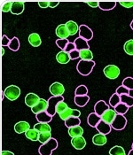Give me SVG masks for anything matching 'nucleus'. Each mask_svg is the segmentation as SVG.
Wrapping results in <instances>:
<instances>
[{
  "mask_svg": "<svg viewBox=\"0 0 133 155\" xmlns=\"http://www.w3.org/2000/svg\"><path fill=\"white\" fill-rule=\"evenodd\" d=\"M95 62L93 60H80L77 63L76 66V69L78 73L84 76H87L89 75L91 72L93 68L95 67Z\"/></svg>",
  "mask_w": 133,
  "mask_h": 155,
  "instance_id": "nucleus-1",
  "label": "nucleus"
},
{
  "mask_svg": "<svg viewBox=\"0 0 133 155\" xmlns=\"http://www.w3.org/2000/svg\"><path fill=\"white\" fill-rule=\"evenodd\" d=\"M58 147V142L55 138H52L47 143H43L38 148V153L40 155H52V152Z\"/></svg>",
  "mask_w": 133,
  "mask_h": 155,
  "instance_id": "nucleus-2",
  "label": "nucleus"
},
{
  "mask_svg": "<svg viewBox=\"0 0 133 155\" xmlns=\"http://www.w3.org/2000/svg\"><path fill=\"white\" fill-rule=\"evenodd\" d=\"M4 93L7 99L11 101H14L21 96V89L18 86L12 84L5 88Z\"/></svg>",
  "mask_w": 133,
  "mask_h": 155,
  "instance_id": "nucleus-3",
  "label": "nucleus"
},
{
  "mask_svg": "<svg viewBox=\"0 0 133 155\" xmlns=\"http://www.w3.org/2000/svg\"><path fill=\"white\" fill-rule=\"evenodd\" d=\"M61 101H64L63 96H59V97L52 96L48 99V109L46 112L52 117L56 114V107H57L58 103Z\"/></svg>",
  "mask_w": 133,
  "mask_h": 155,
  "instance_id": "nucleus-4",
  "label": "nucleus"
},
{
  "mask_svg": "<svg viewBox=\"0 0 133 155\" xmlns=\"http://www.w3.org/2000/svg\"><path fill=\"white\" fill-rule=\"evenodd\" d=\"M104 74L107 78L114 80L120 75V68L115 65H108L104 68Z\"/></svg>",
  "mask_w": 133,
  "mask_h": 155,
  "instance_id": "nucleus-5",
  "label": "nucleus"
},
{
  "mask_svg": "<svg viewBox=\"0 0 133 155\" xmlns=\"http://www.w3.org/2000/svg\"><path fill=\"white\" fill-rule=\"evenodd\" d=\"M126 125H127V119L125 118V116L118 114L115 119L114 120L113 123L111 124L112 128L115 130H122L126 127Z\"/></svg>",
  "mask_w": 133,
  "mask_h": 155,
  "instance_id": "nucleus-6",
  "label": "nucleus"
},
{
  "mask_svg": "<svg viewBox=\"0 0 133 155\" xmlns=\"http://www.w3.org/2000/svg\"><path fill=\"white\" fill-rule=\"evenodd\" d=\"M80 115H81V112L79 110L72 109V108L70 107H68L63 113H61V114H59L60 118L61 120H63L64 121L68 119V118H70V117H77V118H79Z\"/></svg>",
  "mask_w": 133,
  "mask_h": 155,
  "instance_id": "nucleus-7",
  "label": "nucleus"
},
{
  "mask_svg": "<svg viewBox=\"0 0 133 155\" xmlns=\"http://www.w3.org/2000/svg\"><path fill=\"white\" fill-rule=\"evenodd\" d=\"M49 91L51 92V94L54 97H59L62 96L63 93L65 92V87L64 85L59 82H55L52 84L49 88Z\"/></svg>",
  "mask_w": 133,
  "mask_h": 155,
  "instance_id": "nucleus-8",
  "label": "nucleus"
},
{
  "mask_svg": "<svg viewBox=\"0 0 133 155\" xmlns=\"http://www.w3.org/2000/svg\"><path fill=\"white\" fill-rule=\"evenodd\" d=\"M79 36L89 42L93 38V32L87 25H81L79 27Z\"/></svg>",
  "mask_w": 133,
  "mask_h": 155,
  "instance_id": "nucleus-9",
  "label": "nucleus"
},
{
  "mask_svg": "<svg viewBox=\"0 0 133 155\" xmlns=\"http://www.w3.org/2000/svg\"><path fill=\"white\" fill-rule=\"evenodd\" d=\"M47 109H48V100L41 98L36 106L34 107L31 108V111H32L33 114H35L36 115V114H38L40 113L47 111Z\"/></svg>",
  "mask_w": 133,
  "mask_h": 155,
  "instance_id": "nucleus-10",
  "label": "nucleus"
},
{
  "mask_svg": "<svg viewBox=\"0 0 133 155\" xmlns=\"http://www.w3.org/2000/svg\"><path fill=\"white\" fill-rule=\"evenodd\" d=\"M110 108V106H108L104 100H99L94 106V113H96L98 115H99L100 117L104 114V113L108 110Z\"/></svg>",
  "mask_w": 133,
  "mask_h": 155,
  "instance_id": "nucleus-11",
  "label": "nucleus"
},
{
  "mask_svg": "<svg viewBox=\"0 0 133 155\" xmlns=\"http://www.w3.org/2000/svg\"><path fill=\"white\" fill-rule=\"evenodd\" d=\"M41 98L36 95V93H28L25 97V104L28 107L32 108L36 106V104L39 102Z\"/></svg>",
  "mask_w": 133,
  "mask_h": 155,
  "instance_id": "nucleus-12",
  "label": "nucleus"
},
{
  "mask_svg": "<svg viewBox=\"0 0 133 155\" xmlns=\"http://www.w3.org/2000/svg\"><path fill=\"white\" fill-rule=\"evenodd\" d=\"M25 4L23 1H13L12 2L11 13L15 15H20L24 12Z\"/></svg>",
  "mask_w": 133,
  "mask_h": 155,
  "instance_id": "nucleus-13",
  "label": "nucleus"
},
{
  "mask_svg": "<svg viewBox=\"0 0 133 155\" xmlns=\"http://www.w3.org/2000/svg\"><path fill=\"white\" fill-rule=\"evenodd\" d=\"M116 115H117V114L115 111V109L109 108L108 110H107L104 113V114L101 116V120H103V121H105V122H107V123H108V124L111 125L113 123L114 120L115 119Z\"/></svg>",
  "mask_w": 133,
  "mask_h": 155,
  "instance_id": "nucleus-14",
  "label": "nucleus"
},
{
  "mask_svg": "<svg viewBox=\"0 0 133 155\" xmlns=\"http://www.w3.org/2000/svg\"><path fill=\"white\" fill-rule=\"evenodd\" d=\"M56 35L59 37V39H68V37L70 36L66 24H61L56 28Z\"/></svg>",
  "mask_w": 133,
  "mask_h": 155,
  "instance_id": "nucleus-15",
  "label": "nucleus"
},
{
  "mask_svg": "<svg viewBox=\"0 0 133 155\" xmlns=\"http://www.w3.org/2000/svg\"><path fill=\"white\" fill-rule=\"evenodd\" d=\"M71 144L73 145V147L76 150H83L86 146V140L83 136L74 137L71 140Z\"/></svg>",
  "mask_w": 133,
  "mask_h": 155,
  "instance_id": "nucleus-16",
  "label": "nucleus"
},
{
  "mask_svg": "<svg viewBox=\"0 0 133 155\" xmlns=\"http://www.w3.org/2000/svg\"><path fill=\"white\" fill-rule=\"evenodd\" d=\"M29 129H31L29 123L28 121H24V120L19 121V122H17L14 125V130H15L16 133H18V134L26 133Z\"/></svg>",
  "mask_w": 133,
  "mask_h": 155,
  "instance_id": "nucleus-17",
  "label": "nucleus"
},
{
  "mask_svg": "<svg viewBox=\"0 0 133 155\" xmlns=\"http://www.w3.org/2000/svg\"><path fill=\"white\" fill-rule=\"evenodd\" d=\"M112 129L113 128H112V126L110 124L103 121V120H100L99 123L98 124L97 127H96V130H98V132L101 133V134H104V135L109 134L111 132V130H112Z\"/></svg>",
  "mask_w": 133,
  "mask_h": 155,
  "instance_id": "nucleus-18",
  "label": "nucleus"
},
{
  "mask_svg": "<svg viewBox=\"0 0 133 155\" xmlns=\"http://www.w3.org/2000/svg\"><path fill=\"white\" fill-rule=\"evenodd\" d=\"M56 60L60 64H68L71 60V58H70V55L68 52H67L65 51H61L56 55Z\"/></svg>",
  "mask_w": 133,
  "mask_h": 155,
  "instance_id": "nucleus-19",
  "label": "nucleus"
},
{
  "mask_svg": "<svg viewBox=\"0 0 133 155\" xmlns=\"http://www.w3.org/2000/svg\"><path fill=\"white\" fill-rule=\"evenodd\" d=\"M74 44L75 45V49L78 50L79 51H83L85 49H90V45H89V43L88 41L85 40L84 38L82 37H77L75 41H74Z\"/></svg>",
  "mask_w": 133,
  "mask_h": 155,
  "instance_id": "nucleus-20",
  "label": "nucleus"
},
{
  "mask_svg": "<svg viewBox=\"0 0 133 155\" xmlns=\"http://www.w3.org/2000/svg\"><path fill=\"white\" fill-rule=\"evenodd\" d=\"M101 120V117L99 115H98L96 113H91L89 114L88 118H87V122L88 124L92 127V128H96L97 125L99 123V121Z\"/></svg>",
  "mask_w": 133,
  "mask_h": 155,
  "instance_id": "nucleus-21",
  "label": "nucleus"
},
{
  "mask_svg": "<svg viewBox=\"0 0 133 155\" xmlns=\"http://www.w3.org/2000/svg\"><path fill=\"white\" fill-rule=\"evenodd\" d=\"M107 142H108V139H107L106 135L101 134V133H98V134L94 135L93 137H92V143H94L95 145L101 146V145L106 144Z\"/></svg>",
  "mask_w": 133,
  "mask_h": 155,
  "instance_id": "nucleus-22",
  "label": "nucleus"
},
{
  "mask_svg": "<svg viewBox=\"0 0 133 155\" xmlns=\"http://www.w3.org/2000/svg\"><path fill=\"white\" fill-rule=\"evenodd\" d=\"M74 100H75V104L77 107H85V106L88 104V102H89V100H90V97H89V95L75 96Z\"/></svg>",
  "mask_w": 133,
  "mask_h": 155,
  "instance_id": "nucleus-23",
  "label": "nucleus"
},
{
  "mask_svg": "<svg viewBox=\"0 0 133 155\" xmlns=\"http://www.w3.org/2000/svg\"><path fill=\"white\" fill-rule=\"evenodd\" d=\"M28 43L33 47H38L41 45L42 40H41L40 36L37 33H32L28 36Z\"/></svg>",
  "mask_w": 133,
  "mask_h": 155,
  "instance_id": "nucleus-24",
  "label": "nucleus"
},
{
  "mask_svg": "<svg viewBox=\"0 0 133 155\" xmlns=\"http://www.w3.org/2000/svg\"><path fill=\"white\" fill-rule=\"evenodd\" d=\"M116 5V1H99V8L103 11L113 10Z\"/></svg>",
  "mask_w": 133,
  "mask_h": 155,
  "instance_id": "nucleus-25",
  "label": "nucleus"
},
{
  "mask_svg": "<svg viewBox=\"0 0 133 155\" xmlns=\"http://www.w3.org/2000/svg\"><path fill=\"white\" fill-rule=\"evenodd\" d=\"M65 24H66V26H67V28H68V30L70 36L75 35L77 32L79 33V27H80V26H78L77 23L75 22L74 21H68L67 23Z\"/></svg>",
  "mask_w": 133,
  "mask_h": 155,
  "instance_id": "nucleus-26",
  "label": "nucleus"
},
{
  "mask_svg": "<svg viewBox=\"0 0 133 155\" xmlns=\"http://www.w3.org/2000/svg\"><path fill=\"white\" fill-rule=\"evenodd\" d=\"M84 134V129L81 126H76V127H73L68 129V135L74 138V137H82Z\"/></svg>",
  "mask_w": 133,
  "mask_h": 155,
  "instance_id": "nucleus-27",
  "label": "nucleus"
},
{
  "mask_svg": "<svg viewBox=\"0 0 133 155\" xmlns=\"http://www.w3.org/2000/svg\"><path fill=\"white\" fill-rule=\"evenodd\" d=\"M36 117L38 122H43V123H49L52 120V116L50 115L46 111L36 114Z\"/></svg>",
  "mask_w": 133,
  "mask_h": 155,
  "instance_id": "nucleus-28",
  "label": "nucleus"
},
{
  "mask_svg": "<svg viewBox=\"0 0 133 155\" xmlns=\"http://www.w3.org/2000/svg\"><path fill=\"white\" fill-rule=\"evenodd\" d=\"M39 135L40 133L36 130V129H29L28 131L25 133V136L28 139L31 140V141H38L39 139Z\"/></svg>",
  "mask_w": 133,
  "mask_h": 155,
  "instance_id": "nucleus-29",
  "label": "nucleus"
},
{
  "mask_svg": "<svg viewBox=\"0 0 133 155\" xmlns=\"http://www.w3.org/2000/svg\"><path fill=\"white\" fill-rule=\"evenodd\" d=\"M34 129H36L39 133H44V132H51L52 128L48 123H43V122H38L34 125Z\"/></svg>",
  "mask_w": 133,
  "mask_h": 155,
  "instance_id": "nucleus-30",
  "label": "nucleus"
},
{
  "mask_svg": "<svg viewBox=\"0 0 133 155\" xmlns=\"http://www.w3.org/2000/svg\"><path fill=\"white\" fill-rule=\"evenodd\" d=\"M80 124H81V120L77 117H70L65 120V125L68 129L73 128V127H76V126H80Z\"/></svg>",
  "mask_w": 133,
  "mask_h": 155,
  "instance_id": "nucleus-31",
  "label": "nucleus"
},
{
  "mask_svg": "<svg viewBox=\"0 0 133 155\" xmlns=\"http://www.w3.org/2000/svg\"><path fill=\"white\" fill-rule=\"evenodd\" d=\"M80 59L82 60H92L93 53L90 49H85L80 51Z\"/></svg>",
  "mask_w": 133,
  "mask_h": 155,
  "instance_id": "nucleus-32",
  "label": "nucleus"
},
{
  "mask_svg": "<svg viewBox=\"0 0 133 155\" xmlns=\"http://www.w3.org/2000/svg\"><path fill=\"white\" fill-rule=\"evenodd\" d=\"M121 103V97L118 95L117 93H114L111 96V97L109 98V106L112 107H115L117 105H119Z\"/></svg>",
  "mask_w": 133,
  "mask_h": 155,
  "instance_id": "nucleus-33",
  "label": "nucleus"
},
{
  "mask_svg": "<svg viewBox=\"0 0 133 155\" xmlns=\"http://www.w3.org/2000/svg\"><path fill=\"white\" fill-rule=\"evenodd\" d=\"M109 154L110 155H126L125 150L119 145H115L114 147H112L109 151Z\"/></svg>",
  "mask_w": 133,
  "mask_h": 155,
  "instance_id": "nucleus-34",
  "label": "nucleus"
},
{
  "mask_svg": "<svg viewBox=\"0 0 133 155\" xmlns=\"http://www.w3.org/2000/svg\"><path fill=\"white\" fill-rule=\"evenodd\" d=\"M123 50L125 51V53H127L128 55L133 56V39L128 40L124 45H123Z\"/></svg>",
  "mask_w": 133,
  "mask_h": 155,
  "instance_id": "nucleus-35",
  "label": "nucleus"
},
{
  "mask_svg": "<svg viewBox=\"0 0 133 155\" xmlns=\"http://www.w3.org/2000/svg\"><path fill=\"white\" fill-rule=\"evenodd\" d=\"M121 102L125 104L127 107H133V97L131 95H121Z\"/></svg>",
  "mask_w": 133,
  "mask_h": 155,
  "instance_id": "nucleus-36",
  "label": "nucleus"
},
{
  "mask_svg": "<svg viewBox=\"0 0 133 155\" xmlns=\"http://www.w3.org/2000/svg\"><path fill=\"white\" fill-rule=\"evenodd\" d=\"M52 138V137L51 132H44V133H40L38 141L43 144V143H47V142L50 141Z\"/></svg>",
  "mask_w": 133,
  "mask_h": 155,
  "instance_id": "nucleus-37",
  "label": "nucleus"
},
{
  "mask_svg": "<svg viewBox=\"0 0 133 155\" xmlns=\"http://www.w3.org/2000/svg\"><path fill=\"white\" fill-rule=\"evenodd\" d=\"M129 107H127L125 104H123V103H120L119 105H117L115 107V111L116 112V114H122V115H124L127 112H128V110H129Z\"/></svg>",
  "mask_w": 133,
  "mask_h": 155,
  "instance_id": "nucleus-38",
  "label": "nucleus"
},
{
  "mask_svg": "<svg viewBox=\"0 0 133 155\" xmlns=\"http://www.w3.org/2000/svg\"><path fill=\"white\" fill-rule=\"evenodd\" d=\"M88 95V88L82 84V85H79L76 89H75V96H86Z\"/></svg>",
  "mask_w": 133,
  "mask_h": 155,
  "instance_id": "nucleus-39",
  "label": "nucleus"
},
{
  "mask_svg": "<svg viewBox=\"0 0 133 155\" xmlns=\"http://www.w3.org/2000/svg\"><path fill=\"white\" fill-rule=\"evenodd\" d=\"M8 47L13 51H17L20 49V41H19V39L17 37H13L11 40L10 45H9Z\"/></svg>",
  "mask_w": 133,
  "mask_h": 155,
  "instance_id": "nucleus-40",
  "label": "nucleus"
},
{
  "mask_svg": "<svg viewBox=\"0 0 133 155\" xmlns=\"http://www.w3.org/2000/svg\"><path fill=\"white\" fill-rule=\"evenodd\" d=\"M121 85H123L124 87H126L130 91H133V78L131 77V76H128V77L124 78Z\"/></svg>",
  "mask_w": 133,
  "mask_h": 155,
  "instance_id": "nucleus-41",
  "label": "nucleus"
},
{
  "mask_svg": "<svg viewBox=\"0 0 133 155\" xmlns=\"http://www.w3.org/2000/svg\"><path fill=\"white\" fill-rule=\"evenodd\" d=\"M70 42L68 40V39H58L56 41V45L59 48H61V51H65L66 47L68 46V45L69 44Z\"/></svg>",
  "mask_w": 133,
  "mask_h": 155,
  "instance_id": "nucleus-42",
  "label": "nucleus"
},
{
  "mask_svg": "<svg viewBox=\"0 0 133 155\" xmlns=\"http://www.w3.org/2000/svg\"><path fill=\"white\" fill-rule=\"evenodd\" d=\"M12 2H13V1H5V2H4V4H2V6H1V10H2V12H11Z\"/></svg>",
  "mask_w": 133,
  "mask_h": 155,
  "instance_id": "nucleus-43",
  "label": "nucleus"
},
{
  "mask_svg": "<svg viewBox=\"0 0 133 155\" xmlns=\"http://www.w3.org/2000/svg\"><path fill=\"white\" fill-rule=\"evenodd\" d=\"M68 107L67 103H65L64 101L59 102L58 105H57V107H56V114H61V113H63Z\"/></svg>",
  "mask_w": 133,
  "mask_h": 155,
  "instance_id": "nucleus-44",
  "label": "nucleus"
},
{
  "mask_svg": "<svg viewBox=\"0 0 133 155\" xmlns=\"http://www.w3.org/2000/svg\"><path fill=\"white\" fill-rule=\"evenodd\" d=\"M115 93H117L118 95H130V90H128L126 87H124L123 85L119 86L117 89H116V91Z\"/></svg>",
  "mask_w": 133,
  "mask_h": 155,
  "instance_id": "nucleus-45",
  "label": "nucleus"
},
{
  "mask_svg": "<svg viewBox=\"0 0 133 155\" xmlns=\"http://www.w3.org/2000/svg\"><path fill=\"white\" fill-rule=\"evenodd\" d=\"M10 42H11V40H10L7 36H5V35H4V36H2L1 45H2V46H3V47H5V46H9Z\"/></svg>",
  "mask_w": 133,
  "mask_h": 155,
  "instance_id": "nucleus-46",
  "label": "nucleus"
},
{
  "mask_svg": "<svg viewBox=\"0 0 133 155\" xmlns=\"http://www.w3.org/2000/svg\"><path fill=\"white\" fill-rule=\"evenodd\" d=\"M69 55H70V58L71 60H76L78 58H80V51L78 50H74L71 52H69Z\"/></svg>",
  "mask_w": 133,
  "mask_h": 155,
  "instance_id": "nucleus-47",
  "label": "nucleus"
},
{
  "mask_svg": "<svg viewBox=\"0 0 133 155\" xmlns=\"http://www.w3.org/2000/svg\"><path fill=\"white\" fill-rule=\"evenodd\" d=\"M119 4L125 8H131L133 7V1H120Z\"/></svg>",
  "mask_w": 133,
  "mask_h": 155,
  "instance_id": "nucleus-48",
  "label": "nucleus"
},
{
  "mask_svg": "<svg viewBox=\"0 0 133 155\" xmlns=\"http://www.w3.org/2000/svg\"><path fill=\"white\" fill-rule=\"evenodd\" d=\"M87 5H89V6L92 7V8H96L99 6V1H85Z\"/></svg>",
  "mask_w": 133,
  "mask_h": 155,
  "instance_id": "nucleus-49",
  "label": "nucleus"
},
{
  "mask_svg": "<svg viewBox=\"0 0 133 155\" xmlns=\"http://www.w3.org/2000/svg\"><path fill=\"white\" fill-rule=\"evenodd\" d=\"M74 50H75V44L74 43H69L68 45V46L66 47V49H65V51H67V52H71L72 51H74Z\"/></svg>",
  "mask_w": 133,
  "mask_h": 155,
  "instance_id": "nucleus-50",
  "label": "nucleus"
},
{
  "mask_svg": "<svg viewBox=\"0 0 133 155\" xmlns=\"http://www.w3.org/2000/svg\"><path fill=\"white\" fill-rule=\"evenodd\" d=\"M49 3H50V1H39L38 5L41 8H47L49 7Z\"/></svg>",
  "mask_w": 133,
  "mask_h": 155,
  "instance_id": "nucleus-51",
  "label": "nucleus"
},
{
  "mask_svg": "<svg viewBox=\"0 0 133 155\" xmlns=\"http://www.w3.org/2000/svg\"><path fill=\"white\" fill-rule=\"evenodd\" d=\"M60 4V1H50L49 3V7L51 8H55L56 6H58Z\"/></svg>",
  "mask_w": 133,
  "mask_h": 155,
  "instance_id": "nucleus-52",
  "label": "nucleus"
},
{
  "mask_svg": "<svg viewBox=\"0 0 133 155\" xmlns=\"http://www.w3.org/2000/svg\"><path fill=\"white\" fill-rule=\"evenodd\" d=\"M1 155H14V153L10 151H2Z\"/></svg>",
  "mask_w": 133,
  "mask_h": 155,
  "instance_id": "nucleus-53",
  "label": "nucleus"
},
{
  "mask_svg": "<svg viewBox=\"0 0 133 155\" xmlns=\"http://www.w3.org/2000/svg\"><path fill=\"white\" fill-rule=\"evenodd\" d=\"M4 54H5V50H4V47H3L2 48V51H1V55L4 56Z\"/></svg>",
  "mask_w": 133,
  "mask_h": 155,
  "instance_id": "nucleus-54",
  "label": "nucleus"
},
{
  "mask_svg": "<svg viewBox=\"0 0 133 155\" xmlns=\"http://www.w3.org/2000/svg\"><path fill=\"white\" fill-rule=\"evenodd\" d=\"M128 155H133V149H131V151L129 152Z\"/></svg>",
  "mask_w": 133,
  "mask_h": 155,
  "instance_id": "nucleus-55",
  "label": "nucleus"
},
{
  "mask_svg": "<svg viewBox=\"0 0 133 155\" xmlns=\"http://www.w3.org/2000/svg\"><path fill=\"white\" fill-rule=\"evenodd\" d=\"M131 29L133 30V20L132 21H131Z\"/></svg>",
  "mask_w": 133,
  "mask_h": 155,
  "instance_id": "nucleus-56",
  "label": "nucleus"
},
{
  "mask_svg": "<svg viewBox=\"0 0 133 155\" xmlns=\"http://www.w3.org/2000/svg\"><path fill=\"white\" fill-rule=\"evenodd\" d=\"M132 149H133V143H132Z\"/></svg>",
  "mask_w": 133,
  "mask_h": 155,
  "instance_id": "nucleus-57",
  "label": "nucleus"
}]
</instances>
